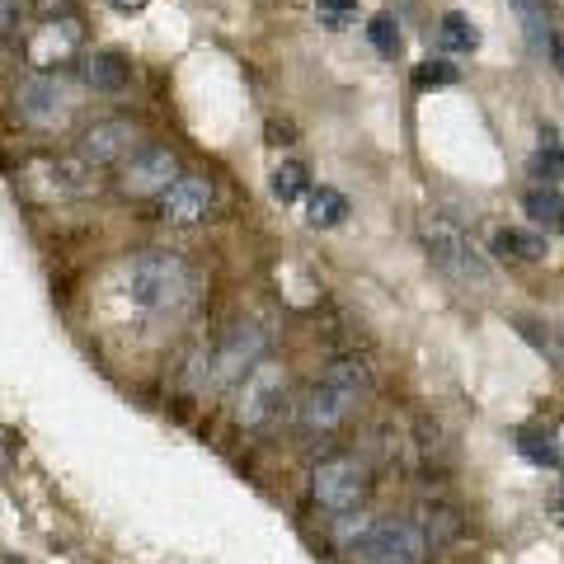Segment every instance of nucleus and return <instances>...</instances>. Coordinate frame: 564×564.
Returning <instances> with one entry per match:
<instances>
[{
    "instance_id": "423d86ee",
    "label": "nucleus",
    "mask_w": 564,
    "mask_h": 564,
    "mask_svg": "<svg viewBox=\"0 0 564 564\" xmlns=\"http://www.w3.org/2000/svg\"><path fill=\"white\" fill-rule=\"evenodd\" d=\"M76 85L57 70H33L29 80H20V90H14V109L29 128H43V132H62L70 113H76Z\"/></svg>"
},
{
    "instance_id": "7ed1b4c3",
    "label": "nucleus",
    "mask_w": 564,
    "mask_h": 564,
    "mask_svg": "<svg viewBox=\"0 0 564 564\" xmlns=\"http://www.w3.org/2000/svg\"><path fill=\"white\" fill-rule=\"evenodd\" d=\"M423 250H429V259L456 282V288H466V292L494 288L489 259L466 240V231L456 221H447V217H429V221H423Z\"/></svg>"
},
{
    "instance_id": "412c9836",
    "label": "nucleus",
    "mask_w": 564,
    "mask_h": 564,
    "mask_svg": "<svg viewBox=\"0 0 564 564\" xmlns=\"http://www.w3.org/2000/svg\"><path fill=\"white\" fill-rule=\"evenodd\" d=\"M306 188H311L306 165L282 161V165L273 170V198H278V203H296V198H306Z\"/></svg>"
},
{
    "instance_id": "f3484780",
    "label": "nucleus",
    "mask_w": 564,
    "mask_h": 564,
    "mask_svg": "<svg viewBox=\"0 0 564 564\" xmlns=\"http://www.w3.org/2000/svg\"><path fill=\"white\" fill-rule=\"evenodd\" d=\"M518 452H522L532 466H545V470H560V466H564V452H560V443H555V433L522 429V433H518Z\"/></svg>"
},
{
    "instance_id": "bb28decb",
    "label": "nucleus",
    "mask_w": 564,
    "mask_h": 564,
    "mask_svg": "<svg viewBox=\"0 0 564 564\" xmlns=\"http://www.w3.org/2000/svg\"><path fill=\"white\" fill-rule=\"evenodd\" d=\"M545 43H551V62H555V70L564 76V29H560V33H551Z\"/></svg>"
},
{
    "instance_id": "9b49d317",
    "label": "nucleus",
    "mask_w": 564,
    "mask_h": 564,
    "mask_svg": "<svg viewBox=\"0 0 564 564\" xmlns=\"http://www.w3.org/2000/svg\"><path fill=\"white\" fill-rule=\"evenodd\" d=\"M174 180H180V155L165 147H147L122 161V193H132V198H155Z\"/></svg>"
},
{
    "instance_id": "f03ea898",
    "label": "nucleus",
    "mask_w": 564,
    "mask_h": 564,
    "mask_svg": "<svg viewBox=\"0 0 564 564\" xmlns=\"http://www.w3.org/2000/svg\"><path fill=\"white\" fill-rule=\"evenodd\" d=\"M367 395H372V372H367V362L339 358V362H334L329 372H325V381L306 395V404H302V429H306L311 437H315V433H334Z\"/></svg>"
},
{
    "instance_id": "cd10ccee",
    "label": "nucleus",
    "mask_w": 564,
    "mask_h": 564,
    "mask_svg": "<svg viewBox=\"0 0 564 564\" xmlns=\"http://www.w3.org/2000/svg\"><path fill=\"white\" fill-rule=\"evenodd\" d=\"M551 518H555V527H564V475H560V485L551 494Z\"/></svg>"
},
{
    "instance_id": "a211bd4d",
    "label": "nucleus",
    "mask_w": 564,
    "mask_h": 564,
    "mask_svg": "<svg viewBox=\"0 0 564 564\" xmlns=\"http://www.w3.org/2000/svg\"><path fill=\"white\" fill-rule=\"evenodd\" d=\"M437 43H443V52H475L480 47V29H475L462 10L443 14V24H437Z\"/></svg>"
},
{
    "instance_id": "5701e85b",
    "label": "nucleus",
    "mask_w": 564,
    "mask_h": 564,
    "mask_svg": "<svg viewBox=\"0 0 564 564\" xmlns=\"http://www.w3.org/2000/svg\"><path fill=\"white\" fill-rule=\"evenodd\" d=\"M414 80L429 90V85H456V66L452 62H443V57H429L419 70H414Z\"/></svg>"
},
{
    "instance_id": "2eb2a0df",
    "label": "nucleus",
    "mask_w": 564,
    "mask_h": 564,
    "mask_svg": "<svg viewBox=\"0 0 564 564\" xmlns=\"http://www.w3.org/2000/svg\"><path fill=\"white\" fill-rule=\"evenodd\" d=\"M522 212L527 221L541 226V231H564V193L555 184H536L522 193Z\"/></svg>"
},
{
    "instance_id": "20e7f679",
    "label": "nucleus",
    "mask_w": 564,
    "mask_h": 564,
    "mask_svg": "<svg viewBox=\"0 0 564 564\" xmlns=\"http://www.w3.org/2000/svg\"><path fill=\"white\" fill-rule=\"evenodd\" d=\"M429 555V536L419 522H367L358 536L348 541V560L352 564H419Z\"/></svg>"
},
{
    "instance_id": "39448f33",
    "label": "nucleus",
    "mask_w": 564,
    "mask_h": 564,
    "mask_svg": "<svg viewBox=\"0 0 564 564\" xmlns=\"http://www.w3.org/2000/svg\"><path fill=\"white\" fill-rule=\"evenodd\" d=\"M263 344H269V334H263L259 325H236L212 352L193 358V381L188 386L207 391V386H231V381H240L263 358Z\"/></svg>"
},
{
    "instance_id": "a878e982",
    "label": "nucleus",
    "mask_w": 564,
    "mask_h": 564,
    "mask_svg": "<svg viewBox=\"0 0 564 564\" xmlns=\"http://www.w3.org/2000/svg\"><path fill=\"white\" fill-rule=\"evenodd\" d=\"M33 6H39V14L47 20V14H70V6H76V0H33Z\"/></svg>"
},
{
    "instance_id": "393cba45",
    "label": "nucleus",
    "mask_w": 564,
    "mask_h": 564,
    "mask_svg": "<svg viewBox=\"0 0 564 564\" xmlns=\"http://www.w3.org/2000/svg\"><path fill=\"white\" fill-rule=\"evenodd\" d=\"M352 6H358V0H321V20H325V29H344Z\"/></svg>"
},
{
    "instance_id": "f257e3e1",
    "label": "nucleus",
    "mask_w": 564,
    "mask_h": 564,
    "mask_svg": "<svg viewBox=\"0 0 564 564\" xmlns=\"http://www.w3.org/2000/svg\"><path fill=\"white\" fill-rule=\"evenodd\" d=\"M118 288L122 296L141 311V315H155V321H180V315L198 302L203 292V278L193 273V263L170 254V250H147V254H132L118 273Z\"/></svg>"
},
{
    "instance_id": "4468645a",
    "label": "nucleus",
    "mask_w": 564,
    "mask_h": 564,
    "mask_svg": "<svg viewBox=\"0 0 564 564\" xmlns=\"http://www.w3.org/2000/svg\"><path fill=\"white\" fill-rule=\"evenodd\" d=\"M489 250L503 263H541L545 259V240L536 231H522V226H499L489 240Z\"/></svg>"
},
{
    "instance_id": "ddd939ff",
    "label": "nucleus",
    "mask_w": 564,
    "mask_h": 564,
    "mask_svg": "<svg viewBox=\"0 0 564 564\" xmlns=\"http://www.w3.org/2000/svg\"><path fill=\"white\" fill-rule=\"evenodd\" d=\"M80 76L99 95H122L132 85V66H128V57H118V52H85Z\"/></svg>"
},
{
    "instance_id": "6e6552de",
    "label": "nucleus",
    "mask_w": 564,
    "mask_h": 564,
    "mask_svg": "<svg viewBox=\"0 0 564 564\" xmlns=\"http://www.w3.org/2000/svg\"><path fill=\"white\" fill-rule=\"evenodd\" d=\"M240 381H245V391H240L236 414H240V423L259 429V423H269V419L278 414L282 395H288V367H282V362H269V358H259Z\"/></svg>"
},
{
    "instance_id": "4be33fe9",
    "label": "nucleus",
    "mask_w": 564,
    "mask_h": 564,
    "mask_svg": "<svg viewBox=\"0 0 564 564\" xmlns=\"http://www.w3.org/2000/svg\"><path fill=\"white\" fill-rule=\"evenodd\" d=\"M367 33H372L377 52H386V57H395V52H400V29H395L391 14H377V20L367 24Z\"/></svg>"
},
{
    "instance_id": "1a4fd4ad",
    "label": "nucleus",
    "mask_w": 564,
    "mask_h": 564,
    "mask_svg": "<svg viewBox=\"0 0 564 564\" xmlns=\"http://www.w3.org/2000/svg\"><path fill=\"white\" fill-rule=\"evenodd\" d=\"M141 151V128L132 118H99L90 132L80 137V161L99 170V165H122L128 155Z\"/></svg>"
},
{
    "instance_id": "6ab92c4d",
    "label": "nucleus",
    "mask_w": 564,
    "mask_h": 564,
    "mask_svg": "<svg viewBox=\"0 0 564 564\" xmlns=\"http://www.w3.org/2000/svg\"><path fill=\"white\" fill-rule=\"evenodd\" d=\"M508 6H513L527 43H532V52H545V39H551V24H545V0H508Z\"/></svg>"
},
{
    "instance_id": "9d476101",
    "label": "nucleus",
    "mask_w": 564,
    "mask_h": 564,
    "mask_svg": "<svg viewBox=\"0 0 564 564\" xmlns=\"http://www.w3.org/2000/svg\"><path fill=\"white\" fill-rule=\"evenodd\" d=\"M161 212L170 226H198L217 212V184L207 174H180L165 193H161Z\"/></svg>"
},
{
    "instance_id": "c85d7f7f",
    "label": "nucleus",
    "mask_w": 564,
    "mask_h": 564,
    "mask_svg": "<svg viewBox=\"0 0 564 564\" xmlns=\"http://www.w3.org/2000/svg\"><path fill=\"white\" fill-rule=\"evenodd\" d=\"M109 6H113L118 14H137V10H147V0H109Z\"/></svg>"
},
{
    "instance_id": "dca6fc26",
    "label": "nucleus",
    "mask_w": 564,
    "mask_h": 564,
    "mask_svg": "<svg viewBox=\"0 0 564 564\" xmlns=\"http://www.w3.org/2000/svg\"><path fill=\"white\" fill-rule=\"evenodd\" d=\"M344 217H348V198L339 188H311L306 221L315 226V231H334V226H344Z\"/></svg>"
},
{
    "instance_id": "aec40b11",
    "label": "nucleus",
    "mask_w": 564,
    "mask_h": 564,
    "mask_svg": "<svg viewBox=\"0 0 564 564\" xmlns=\"http://www.w3.org/2000/svg\"><path fill=\"white\" fill-rule=\"evenodd\" d=\"M527 170H532L541 184H560L564 180V147L555 141V132H541V147H536V155H532V165Z\"/></svg>"
},
{
    "instance_id": "0eeeda50",
    "label": "nucleus",
    "mask_w": 564,
    "mask_h": 564,
    "mask_svg": "<svg viewBox=\"0 0 564 564\" xmlns=\"http://www.w3.org/2000/svg\"><path fill=\"white\" fill-rule=\"evenodd\" d=\"M311 489H315V499H321V508H329L334 518H348L367 503L372 475H367V466L358 462V456H329V462L315 466Z\"/></svg>"
},
{
    "instance_id": "b1692460",
    "label": "nucleus",
    "mask_w": 564,
    "mask_h": 564,
    "mask_svg": "<svg viewBox=\"0 0 564 564\" xmlns=\"http://www.w3.org/2000/svg\"><path fill=\"white\" fill-rule=\"evenodd\" d=\"M24 24V0H0V43H10Z\"/></svg>"
},
{
    "instance_id": "f8f14e48",
    "label": "nucleus",
    "mask_w": 564,
    "mask_h": 564,
    "mask_svg": "<svg viewBox=\"0 0 564 564\" xmlns=\"http://www.w3.org/2000/svg\"><path fill=\"white\" fill-rule=\"evenodd\" d=\"M76 52H80V24L70 20V14H47L29 39V62L39 70L62 66V62L76 57Z\"/></svg>"
}]
</instances>
